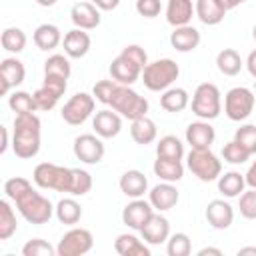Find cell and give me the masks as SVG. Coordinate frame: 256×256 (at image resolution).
<instances>
[{"label": "cell", "mask_w": 256, "mask_h": 256, "mask_svg": "<svg viewBox=\"0 0 256 256\" xmlns=\"http://www.w3.org/2000/svg\"><path fill=\"white\" fill-rule=\"evenodd\" d=\"M40 134H42V122L34 112L18 114L14 118V132H12L14 154L22 160L34 158L40 150Z\"/></svg>", "instance_id": "cell-1"}, {"label": "cell", "mask_w": 256, "mask_h": 256, "mask_svg": "<svg viewBox=\"0 0 256 256\" xmlns=\"http://www.w3.org/2000/svg\"><path fill=\"white\" fill-rule=\"evenodd\" d=\"M108 106L130 122L148 114V100L144 96H140L134 88H130L126 84H118V82L112 88Z\"/></svg>", "instance_id": "cell-2"}, {"label": "cell", "mask_w": 256, "mask_h": 256, "mask_svg": "<svg viewBox=\"0 0 256 256\" xmlns=\"http://www.w3.org/2000/svg\"><path fill=\"white\" fill-rule=\"evenodd\" d=\"M180 76V66L172 58H158L154 62H148L142 70V82L152 92H164L168 90Z\"/></svg>", "instance_id": "cell-3"}, {"label": "cell", "mask_w": 256, "mask_h": 256, "mask_svg": "<svg viewBox=\"0 0 256 256\" xmlns=\"http://www.w3.org/2000/svg\"><path fill=\"white\" fill-rule=\"evenodd\" d=\"M14 204L18 208L20 216L30 224H46L52 218L54 208H56V206H52V202L46 196H42L34 188H30L22 196H18L14 200Z\"/></svg>", "instance_id": "cell-4"}, {"label": "cell", "mask_w": 256, "mask_h": 256, "mask_svg": "<svg viewBox=\"0 0 256 256\" xmlns=\"http://www.w3.org/2000/svg\"><path fill=\"white\" fill-rule=\"evenodd\" d=\"M32 180L42 190H56V192L70 194L72 168L58 166V164H52V162H40L32 172Z\"/></svg>", "instance_id": "cell-5"}, {"label": "cell", "mask_w": 256, "mask_h": 256, "mask_svg": "<svg viewBox=\"0 0 256 256\" xmlns=\"http://www.w3.org/2000/svg\"><path fill=\"white\" fill-rule=\"evenodd\" d=\"M192 114L200 120H214L222 112V94L216 84L202 82L196 86L192 96Z\"/></svg>", "instance_id": "cell-6"}, {"label": "cell", "mask_w": 256, "mask_h": 256, "mask_svg": "<svg viewBox=\"0 0 256 256\" xmlns=\"http://www.w3.org/2000/svg\"><path fill=\"white\" fill-rule=\"evenodd\" d=\"M186 164L200 182H214L222 174V160L210 148H192L186 156Z\"/></svg>", "instance_id": "cell-7"}, {"label": "cell", "mask_w": 256, "mask_h": 256, "mask_svg": "<svg viewBox=\"0 0 256 256\" xmlns=\"http://www.w3.org/2000/svg\"><path fill=\"white\" fill-rule=\"evenodd\" d=\"M254 104H256L254 92L246 86H236L230 88L224 96V114L232 122H242L254 112Z\"/></svg>", "instance_id": "cell-8"}, {"label": "cell", "mask_w": 256, "mask_h": 256, "mask_svg": "<svg viewBox=\"0 0 256 256\" xmlns=\"http://www.w3.org/2000/svg\"><path fill=\"white\" fill-rule=\"evenodd\" d=\"M94 106H96V98L94 94L88 92H76L60 110V116L66 124L70 126H80L84 124L92 114H94Z\"/></svg>", "instance_id": "cell-9"}, {"label": "cell", "mask_w": 256, "mask_h": 256, "mask_svg": "<svg viewBox=\"0 0 256 256\" xmlns=\"http://www.w3.org/2000/svg\"><path fill=\"white\" fill-rule=\"evenodd\" d=\"M66 88H68V80H66V78L44 74V82H42V86L32 94V96H34L36 110H42V112L52 110V108L58 104V100L64 96Z\"/></svg>", "instance_id": "cell-10"}, {"label": "cell", "mask_w": 256, "mask_h": 256, "mask_svg": "<svg viewBox=\"0 0 256 256\" xmlns=\"http://www.w3.org/2000/svg\"><path fill=\"white\" fill-rule=\"evenodd\" d=\"M94 236L86 228H70L58 242L56 252L58 256H84L92 250Z\"/></svg>", "instance_id": "cell-11"}, {"label": "cell", "mask_w": 256, "mask_h": 256, "mask_svg": "<svg viewBox=\"0 0 256 256\" xmlns=\"http://www.w3.org/2000/svg\"><path fill=\"white\" fill-rule=\"evenodd\" d=\"M74 156L84 164H98L104 158V142L98 134H80L72 144Z\"/></svg>", "instance_id": "cell-12"}, {"label": "cell", "mask_w": 256, "mask_h": 256, "mask_svg": "<svg viewBox=\"0 0 256 256\" xmlns=\"http://www.w3.org/2000/svg\"><path fill=\"white\" fill-rule=\"evenodd\" d=\"M154 214V206L150 204V200H142V198H132V202H128L122 210V222L132 228V230H142V226L150 220V216Z\"/></svg>", "instance_id": "cell-13"}, {"label": "cell", "mask_w": 256, "mask_h": 256, "mask_svg": "<svg viewBox=\"0 0 256 256\" xmlns=\"http://www.w3.org/2000/svg\"><path fill=\"white\" fill-rule=\"evenodd\" d=\"M26 78V68L18 58H4L0 62V94H8L12 88L20 86Z\"/></svg>", "instance_id": "cell-14"}, {"label": "cell", "mask_w": 256, "mask_h": 256, "mask_svg": "<svg viewBox=\"0 0 256 256\" xmlns=\"http://www.w3.org/2000/svg\"><path fill=\"white\" fill-rule=\"evenodd\" d=\"M110 78L118 84H126V86H132L140 76H142V68L138 64H134L130 58L118 54L112 62H110Z\"/></svg>", "instance_id": "cell-15"}, {"label": "cell", "mask_w": 256, "mask_h": 256, "mask_svg": "<svg viewBox=\"0 0 256 256\" xmlns=\"http://www.w3.org/2000/svg\"><path fill=\"white\" fill-rule=\"evenodd\" d=\"M92 128L100 138H114L122 130V116L116 110L102 108L92 118Z\"/></svg>", "instance_id": "cell-16"}, {"label": "cell", "mask_w": 256, "mask_h": 256, "mask_svg": "<svg viewBox=\"0 0 256 256\" xmlns=\"http://www.w3.org/2000/svg\"><path fill=\"white\" fill-rule=\"evenodd\" d=\"M206 220L214 230H226L234 222V208L222 198L210 200L206 206Z\"/></svg>", "instance_id": "cell-17"}, {"label": "cell", "mask_w": 256, "mask_h": 256, "mask_svg": "<svg viewBox=\"0 0 256 256\" xmlns=\"http://www.w3.org/2000/svg\"><path fill=\"white\" fill-rule=\"evenodd\" d=\"M140 236H142V240H144L146 244H150V246L164 244V242L168 240V236H170V222H168V218L154 212V214L150 216V220L142 226Z\"/></svg>", "instance_id": "cell-18"}, {"label": "cell", "mask_w": 256, "mask_h": 256, "mask_svg": "<svg viewBox=\"0 0 256 256\" xmlns=\"http://www.w3.org/2000/svg\"><path fill=\"white\" fill-rule=\"evenodd\" d=\"M178 198H180V194H178L174 182H164L162 180L160 184L152 186L150 192H148V200L154 206V210H158V212H166V210L174 208L178 204Z\"/></svg>", "instance_id": "cell-19"}, {"label": "cell", "mask_w": 256, "mask_h": 256, "mask_svg": "<svg viewBox=\"0 0 256 256\" xmlns=\"http://www.w3.org/2000/svg\"><path fill=\"white\" fill-rule=\"evenodd\" d=\"M70 20L74 28L82 30H94L100 26V10L92 2H76L70 10Z\"/></svg>", "instance_id": "cell-20"}, {"label": "cell", "mask_w": 256, "mask_h": 256, "mask_svg": "<svg viewBox=\"0 0 256 256\" xmlns=\"http://www.w3.org/2000/svg\"><path fill=\"white\" fill-rule=\"evenodd\" d=\"M216 140V132L210 124V120H196L190 122L186 128V144L190 148H210Z\"/></svg>", "instance_id": "cell-21"}, {"label": "cell", "mask_w": 256, "mask_h": 256, "mask_svg": "<svg viewBox=\"0 0 256 256\" xmlns=\"http://www.w3.org/2000/svg\"><path fill=\"white\" fill-rule=\"evenodd\" d=\"M90 44H92V40H90L88 32L82 30V28H72L62 38L64 54L68 58H84L88 54V50H90Z\"/></svg>", "instance_id": "cell-22"}, {"label": "cell", "mask_w": 256, "mask_h": 256, "mask_svg": "<svg viewBox=\"0 0 256 256\" xmlns=\"http://www.w3.org/2000/svg\"><path fill=\"white\" fill-rule=\"evenodd\" d=\"M194 14H196V8L192 0H168L166 4V22L174 28L190 24Z\"/></svg>", "instance_id": "cell-23"}, {"label": "cell", "mask_w": 256, "mask_h": 256, "mask_svg": "<svg viewBox=\"0 0 256 256\" xmlns=\"http://www.w3.org/2000/svg\"><path fill=\"white\" fill-rule=\"evenodd\" d=\"M118 186L128 198H142L148 192V178L140 170H126L120 176Z\"/></svg>", "instance_id": "cell-24"}, {"label": "cell", "mask_w": 256, "mask_h": 256, "mask_svg": "<svg viewBox=\"0 0 256 256\" xmlns=\"http://www.w3.org/2000/svg\"><path fill=\"white\" fill-rule=\"evenodd\" d=\"M170 44H172V48L178 50V52H192V50H196L198 44H200V32H198L194 26H190V24L178 26V28H174V32L170 34Z\"/></svg>", "instance_id": "cell-25"}, {"label": "cell", "mask_w": 256, "mask_h": 256, "mask_svg": "<svg viewBox=\"0 0 256 256\" xmlns=\"http://www.w3.org/2000/svg\"><path fill=\"white\" fill-rule=\"evenodd\" d=\"M194 8H196L198 20H200L202 24H206V26H216V24H220V22L224 20L226 12H228V10L222 6L220 0H196Z\"/></svg>", "instance_id": "cell-26"}, {"label": "cell", "mask_w": 256, "mask_h": 256, "mask_svg": "<svg viewBox=\"0 0 256 256\" xmlns=\"http://www.w3.org/2000/svg\"><path fill=\"white\" fill-rule=\"evenodd\" d=\"M150 244L134 234H118L114 240V250L120 256H150Z\"/></svg>", "instance_id": "cell-27"}, {"label": "cell", "mask_w": 256, "mask_h": 256, "mask_svg": "<svg viewBox=\"0 0 256 256\" xmlns=\"http://www.w3.org/2000/svg\"><path fill=\"white\" fill-rule=\"evenodd\" d=\"M152 170H154V174H156L160 180H164V182H178V180H182V176H184V164H182V160H176V158H162V156H156Z\"/></svg>", "instance_id": "cell-28"}, {"label": "cell", "mask_w": 256, "mask_h": 256, "mask_svg": "<svg viewBox=\"0 0 256 256\" xmlns=\"http://www.w3.org/2000/svg\"><path fill=\"white\" fill-rule=\"evenodd\" d=\"M130 136L136 144H152L158 136V130H156V122L148 116H142V118H136L130 122Z\"/></svg>", "instance_id": "cell-29"}, {"label": "cell", "mask_w": 256, "mask_h": 256, "mask_svg": "<svg viewBox=\"0 0 256 256\" xmlns=\"http://www.w3.org/2000/svg\"><path fill=\"white\" fill-rule=\"evenodd\" d=\"M246 188V178L244 174L230 170L218 176V192L226 198H238Z\"/></svg>", "instance_id": "cell-30"}, {"label": "cell", "mask_w": 256, "mask_h": 256, "mask_svg": "<svg viewBox=\"0 0 256 256\" xmlns=\"http://www.w3.org/2000/svg\"><path fill=\"white\" fill-rule=\"evenodd\" d=\"M32 40L40 50L48 52V50H54L62 42V32L56 24H40L32 34Z\"/></svg>", "instance_id": "cell-31"}, {"label": "cell", "mask_w": 256, "mask_h": 256, "mask_svg": "<svg viewBox=\"0 0 256 256\" xmlns=\"http://www.w3.org/2000/svg\"><path fill=\"white\" fill-rule=\"evenodd\" d=\"M190 104V96L184 88H168L162 92L160 96V106L166 110V112H172V114H178L182 110H186V106Z\"/></svg>", "instance_id": "cell-32"}, {"label": "cell", "mask_w": 256, "mask_h": 256, "mask_svg": "<svg viewBox=\"0 0 256 256\" xmlns=\"http://www.w3.org/2000/svg\"><path fill=\"white\" fill-rule=\"evenodd\" d=\"M54 214H56L58 222L74 226L82 218V206L74 198H62V200H58V204L54 208Z\"/></svg>", "instance_id": "cell-33"}, {"label": "cell", "mask_w": 256, "mask_h": 256, "mask_svg": "<svg viewBox=\"0 0 256 256\" xmlns=\"http://www.w3.org/2000/svg\"><path fill=\"white\" fill-rule=\"evenodd\" d=\"M242 66H244V62L234 48H224L216 54V68L224 76H236L242 70Z\"/></svg>", "instance_id": "cell-34"}, {"label": "cell", "mask_w": 256, "mask_h": 256, "mask_svg": "<svg viewBox=\"0 0 256 256\" xmlns=\"http://www.w3.org/2000/svg\"><path fill=\"white\" fill-rule=\"evenodd\" d=\"M156 156L182 160L184 158V144H182V140L178 136H172V134L162 136L158 140V144H156Z\"/></svg>", "instance_id": "cell-35"}, {"label": "cell", "mask_w": 256, "mask_h": 256, "mask_svg": "<svg viewBox=\"0 0 256 256\" xmlns=\"http://www.w3.org/2000/svg\"><path fill=\"white\" fill-rule=\"evenodd\" d=\"M16 230H18V222L14 208L10 206L8 200H0V240L12 238Z\"/></svg>", "instance_id": "cell-36"}, {"label": "cell", "mask_w": 256, "mask_h": 256, "mask_svg": "<svg viewBox=\"0 0 256 256\" xmlns=\"http://www.w3.org/2000/svg\"><path fill=\"white\" fill-rule=\"evenodd\" d=\"M0 42H2V48H4V50L12 52V54H18V52H22V50L26 48V34H24L22 28L10 26V28H6V30L2 32Z\"/></svg>", "instance_id": "cell-37"}, {"label": "cell", "mask_w": 256, "mask_h": 256, "mask_svg": "<svg viewBox=\"0 0 256 256\" xmlns=\"http://www.w3.org/2000/svg\"><path fill=\"white\" fill-rule=\"evenodd\" d=\"M70 72H72L70 60L64 54H52L44 62V74H48V76H60V78H66L68 80L70 78Z\"/></svg>", "instance_id": "cell-38"}, {"label": "cell", "mask_w": 256, "mask_h": 256, "mask_svg": "<svg viewBox=\"0 0 256 256\" xmlns=\"http://www.w3.org/2000/svg\"><path fill=\"white\" fill-rule=\"evenodd\" d=\"M8 106L12 112L18 114H30V112H36V104H34V96L24 92V90H16L8 96Z\"/></svg>", "instance_id": "cell-39"}, {"label": "cell", "mask_w": 256, "mask_h": 256, "mask_svg": "<svg viewBox=\"0 0 256 256\" xmlns=\"http://www.w3.org/2000/svg\"><path fill=\"white\" fill-rule=\"evenodd\" d=\"M166 252L168 256H188L192 252V242L186 232H174L166 240Z\"/></svg>", "instance_id": "cell-40"}, {"label": "cell", "mask_w": 256, "mask_h": 256, "mask_svg": "<svg viewBox=\"0 0 256 256\" xmlns=\"http://www.w3.org/2000/svg\"><path fill=\"white\" fill-rule=\"evenodd\" d=\"M92 190V176L88 170L72 168V184H70V196H84Z\"/></svg>", "instance_id": "cell-41"}, {"label": "cell", "mask_w": 256, "mask_h": 256, "mask_svg": "<svg viewBox=\"0 0 256 256\" xmlns=\"http://www.w3.org/2000/svg\"><path fill=\"white\" fill-rule=\"evenodd\" d=\"M250 156H252V154H250L240 142H236V140L226 142L224 148H222V158H224L228 164H244V162H248Z\"/></svg>", "instance_id": "cell-42"}, {"label": "cell", "mask_w": 256, "mask_h": 256, "mask_svg": "<svg viewBox=\"0 0 256 256\" xmlns=\"http://www.w3.org/2000/svg\"><path fill=\"white\" fill-rule=\"evenodd\" d=\"M22 256H58V252L50 242L42 238H32L22 246Z\"/></svg>", "instance_id": "cell-43"}, {"label": "cell", "mask_w": 256, "mask_h": 256, "mask_svg": "<svg viewBox=\"0 0 256 256\" xmlns=\"http://www.w3.org/2000/svg\"><path fill=\"white\" fill-rule=\"evenodd\" d=\"M238 210L246 220H256V188H248L238 196Z\"/></svg>", "instance_id": "cell-44"}, {"label": "cell", "mask_w": 256, "mask_h": 256, "mask_svg": "<svg viewBox=\"0 0 256 256\" xmlns=\"http://www.w3.org/2000/svg\"><path fill=\"white\" fill-rule=\"evenodd\" d=\"M32 188V184H30V180H26V178H22V176H14V178H8L6 182H4V194H6V198L8 200H16L18 196H22L26 190H30Z\"/></svg>", "instance_id": "cell-45"}, {"label": "cell", "mask_w": 256, "mask_h": 256, "mask_svg": "<svg viewBox=\"0 0 256 256\" xmlns=\"http://www.w3.org/2000/svg\"><path fill=\"white\" fill-rule=\"evenodd\" d=\"M234 140L240 142L250 154H256V126L254 124H244L234 132Z\"/></svg>", "instance_id": "cell-46"}, {"label": "cell", "mask_w": 256, "mask_h": 256, "mask_svg": "<svg viewBox=\"0 0 256 256\" xmlns=\"http://www.w3.org/2000/svg\"><path fill=\"white\" fill-rule=\"evenodd\" d=\"M120 54L126 56V58H130V60H132L134 64H138L142 70H144L146 64H148V54H146V50H144L142 46H138V44H128V46H124Z\"/></svg>", "instance_id": "cell-47"}, {"label": "cell", "mask_w": 256, "mask_h": 256, "mask_svg": "<svg viewBox=\"0 0 256 256\" xmlns=\"http://www.w3.org/2000/svg\"><path fill=\"white\" fill-rule=\"evenodd\" d=\"M114 80H98L92 88V94L94 98L100 102V104H106L108 106V100H110V94H112V88H114Z\"/></svg>", "instance_id": "cell-48"}, {"label": "cell", "mask_w": 256, "mask_h": 256, "mask_svg": "<svg viewBox=\"0 0 256 256\" xmlns=\"http://www.w3.org/2000/svg\"><path fill=\"white\" fill-rule=\"evenodd\" d=\"M162 10L160 0H136V12L144 18H156Z\"/></svg>", "instance_id": "cell-49"}, {"label": "cell", "mask_w": 256, "mask_h": 256, "mask_svg": "<svg viewBox=\"0 0 256 256\" xmlns=\"http://www.w3.org/2000/svg\"><path fill=\"white\" fill-rule=\"evenodd\" d=\"M92 4L98 8V10H114V8H118V4H120V0H92Z\"/></svg>", "instance_id": "cell-50"}, {"label": "cell", "mask_w": 256, "mask_h": 256, "mask_svg": "<svg viewBox=\"0 0 256 256\" xmlns=\"http://www.w3.org/2000/svg\"><path fill=\"white\" fill-rule=\"evenodd\" d=\"M244 178H246V186L248 188H256V160L250 164V168L244 174Z\"/></svg>", "instance_id": "cell-51"}, {"label": "cell", "mask_w": 256, "mask_h": 256, "mask_svg": "<svg viewBox=\"0 0 256 256\" xmlns=\"http://www.w3.org/2000/svg\"><path fill=\"white\" fill-rule=\"evenodd\" d=\"M246 68H248L250 76L256 80V50H252V52L248 54V58H246Z\"/></svg>", "instance_id": "cell-52"}, {"label": "cell", "mask_w": 256, "mask_h": 256, "mask_svg": "<svg viewBox=\"0 0 256 256\" xmlns=\"http://www.w3.org/2000/svg\"><path fill=\"white\" fill-rule=\"evenodd\" d=\"M0 132H2V144H0V152L4 154V152L8 150V146H10V142H8V128H6V126H0Z\"/></svg>", "instance_id": "cell-53"}, {"label": "cell", "mask_w": 256, "mask_h": 256, "mask_svg": "<svg viewBox=\"0 0 256 256\" xmlns=\"http://www.w3.org/2000/svg\"><path fill=\"white\" fill-rule=\"evenodd\" d=\"M208 254H212V256H222V250H220V248H212V246H206V248H200V250H198V256H208Z\"/></svg>", "instance_id": "cell-54"}, {"label": "cell", "mask_w": 256, "mask_h": 256, "mask_svg": "<svg viewBox=\"0 0 256 256\" xmlns=\"http://www.w3.org/2000/svg\"><path fill=\"white\" fill-rule=\"evenodd\" d=\"M222 2V6L226 8V10H232V8H236V6H240L242 2H246V0H220Z\"/></svg>", "instance_id": "cell-55"}, {"label": "cell", "mask_w": 256, "mask_h": 256, "mask_svg": "<svg viewBox=\"0 0 256 256\" xmlns=\"http://www.w3.org/2000/svg\"><path fill=\"white\" fill-rule=\"evenodd\" d=\"M246 254L256 256V246H244V248H240V250H238V256H246Z\"/></svg>", "instance_id": "cell-56"}, {"label": "cell", "mask_w": 256, "mask_h": 256, "mask_svg": "<svg viewBox=\"0 0 256 256\" xmlns=\"http://www.w3.org/2000/svg\"><path fill=\"white\" fill-rule=\"evenodd\" d=\"M36 2H38L40 6H44V8H48V6H54L58 0H36Z\"/></svg>", "instance_id": "cell-57"}, {"label": "cell", "mask_w": 256, "mask_h": 256, "mask_svg": "<svg viewBox=\"0 0 256 256\" xmlns=\"http://www.w3.org/2000/svg\"><path fill=\"white\" fill-rule=\"evenodd\" d=\"M252 38H254V42H256V24H254V28H252Z\"/></svg>", "instance_id": "cell-58"}, {"label": "cell", "mask_w": 256, "mask_h": 256, "mask_svg": "<svg viewBox=\"0 0 256 256\" xmlns=\"http://www.w3.org/2000/svg\"><path fill=\"white\" fill-rule=\"evenodd\" d=\"M254 90H256V80H254Z\"/></svg>", "instance_id": "cell-59"}]
</instances>
